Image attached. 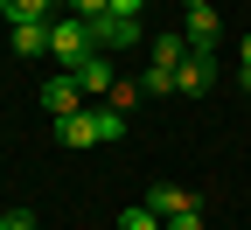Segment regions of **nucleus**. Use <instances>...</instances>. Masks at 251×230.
Listing matches in <instances>:
<instances>
[{
  "label": "nucleus",
  "instance_id": "nucleus-5",
  "mask_svg": "<svg viewBox=\"0 0 251 230\" xmlns=\"http://www.w3.org/2000/svg\"><path fill=\"white\" fill-rule=\"evenodd\" d=\"M70 77L84 84V98H105V91H119V84H112V63H105V49L77 56V63H70Z\"/></svg>",
  "mask_w": 251,
  "mask_h": 230
},
{
  "label": "nucleus",
  "instance_id": "nucleus-8",
  "mask_svg": "<svg viewBox=\"0 0 251 230\" xmlns=\"http://www.w3.org/2000/svg\"><path fill=\"white\" fill-rule=\"evenodd\" d=\"M147 209L168 223V216H181V209H196V195H188V188H175V181H161V188H147Z\"/></svg>",
  "mask_w": 251,
  "mask_h": 230
},
{
  "label": "nucleus",
  "instance_id": "nucleus-16",
  "mask_svg": "<svg viewBox=\"0 0 251 230\" xmlns=\"http://www.w3.org/2000/svg\"><path fill=\"white\" fill-rule=\"evenodd\" d=\"M0 230H35V216H28V209H14V216H0Z\"/></svg>",
  "mask_w": 251,
  "mask_h": 230
},
{
  "label": "nucleus",
  "instance_id": "nucleus-11",
  "mask_svg": "<svg viewBox=\"0 0 251 230\" xmlns=\"http://www.w3.org/2000/svg\"><path fill=\"white\" fill-rule=\"evenodd\" d=\"M181 56H188V35H153V63H161V70H175Z\"/></svg>",
  "mask_w": 251,
  "mask_h": 230
},
{
  "label": "nucleus",
  "instance_id": "nucleus-10",
  "mask_svg": "<svg viewBox=\"0 0 251 230\" xmlns=\"http://www.w3.org/2000/svg\"><path fill=\"white\" fill-rule=\"evenodd\" d=\"M14 56H49V21H35V28H14Z\"/></svg>",
  "mask_w": 251,
  "mask_h": 230
},
{
  "label": "nucleus",
  "instance_id": "nucleus-12",
  "mask_svg": "<svg viewBox=\"0 0 251 230\" xmlns=\"http://www.w3.org/2000/svg\"><path fill=\"white\" fill-rule=\"evenodd\" d=\"M140 91H147V98H168V91H175V70H161V63H147V77H140Z\"/></svg>",
  "mask_w": 251,
  "mask_h": 230
},
{
  "label": "nucleus",
  "instance_id": "nucleus-20",
  "mask_svg": "<svg viewBox=\"0 0 251 230\" xmlns=\"http://www.w3.org/2000/svg\"><path fill=\"white\" fill-rule=\"evenodd\" d=\"M244 63H251V35H244Z\"/></svg>",
  "mask_w": 251,
  "mask_h": 230
},
{
  "label": "nucleus",
  "instance_id": "nucleus-4",
  "mask_svg": "<svg viewBox=\"0 0 251 230\" xmlns=\"http://www.w3.org/2000/svg\"><path fill=\"white\" fill-rule=\"evenodd\" d=\"M98 112L105 105H84V112H70V119H56V140L63 147H98L105 133H98Z\"/></svg>",
  "mask_w": 251,
  "mask_h": 230
},
{
  "label": "nucleus",
  "instance_id": "nucleus-1",
  "mask_svg": "<svg viewBox=\"0 0 251 230\" xmlns=\"http://www.w3.org/2000/svg\"><path fill=\"white\" fill-rule=\"evenodd\" d=\"M91 49H98V35H91L84 14H56V21H49V56L77 63V56H91Z\"/></svg>",
  "mask_w": 251,
  "mask_h": 230
},
{
  "label": "nucleus",
  "instance_id": "nucleus-18",
  "mask_svg": "<svg viewBox=\"0 0 251 230\" xmlns=\"http://www.w3.org/2000/svg\"><path fill=\"white\" fill-rule=\"evenodd\" d=\"M237 84H244V91H251V63H244V70H237Z\"/></svg>",
  "mask_w": 251,
  "mask_h": 230
},
{
  "label": "nucleus",
  "instance_id": "nucleus-2",
  "mask_svg": "<svg viewBox=\"0 0 251 230\" xmlns=\"http://www.w3.org/2000/svg\"><path fill=\"white\" fill-rule=\"evenodd\" d=\"M42 112H49V119H70V112H84V84H77L70 70L42 77Z\"/></svg>",
  "mask_w": 251,
  "mask_h": 230
},
{
  "label": "nucleus",
  "instance_id": "nucleus-15",
  "mask_svg": "<svg viewBox=\"0 0 251 230\" xmlns=\"http://www.w3.org/2000/svg\"><path fill=\"white\" fill-rule=\"evenodd\" d=\"M168 230H202V209H181V216H168Z\"/></svg>",
  "mask_w": 251,
  "mask_h": 230
},
{
  "label": "nucleus",
  "instance_id": "nucleus-6",
  "mask_svg": "<svg viewBox=\"0 0 251 230\" xmlns=\"http://www.w3.org/2000/svg\"><path fill=\"white\" fill-rule=\"evenodd\" d=\"M91 35H98V49H133V42H140V21H126V14H98V21H91Z\"/></svg>",
  "mask_w": 251,
  "mask_h": 230
},
{
  "label": "nucleus",
  "instance_id": "nucleus-14",
  "mask_svg": "<svg viewBox=\"0 0 251 230\" xmlns=\"http://www.w3.org/2000/svg\"><path fill=\"white\" fill-rule=\"evenodd\" d=\"M70 14H84V21H98V14H112V0H63Z\"/></svg>",
  "mask_w": 251,
  "mask_h": 230
},
{
  "label": "nucleus",
  "instance_id": "nucleus-17",
  "mask_svg": "<svg viewBox=\"0 0 251 230\" xmlns=\"http://www.w3.org/2000/svg\"><path fill=\"white\" fill-rule=\"evenodd\" d=\"M140 7L147 0H112V14H126V21H140Z\"/></svg>",
  "mask_w": 251,
  "mask_h": 230
},
{
  "label": "nucleus",
  "instance_id": "nucleus-3",
  "mask_svg": "<svg viewBox=\"0 0 251 230\" xmlns=\"http://www.w3.org/2000/svg\"><path fill=\"white\" fill-rule=\"evenodd\" d=\"M209 84H216V56H209V49H188V56L175 63V91H188V98H202Z\"/></svg>",
  "mask_w": 251,
  "mask_h": 230
},
{
  "label": "nucleus",
  "instance_id": "nucleus-19",
  "mask_svg": "<svg viewBox=\"0 0 251 230\" xmlns=\"http://www.w3.org/2000/svg\"><path fill=\"white\" fill-rule=\"evenodd\" d=\"M181 7H209V0H181Z\"/></svg>",
  "mask_w": 251,
  "mask_h": 230
},
{
  "label": "nucleus",
  "instance_id": "nucleus-13",
  "mask_svg": "<svg viewBox=\"0 0 251 230\" xmlns=\"http://www.w3.org/2000/svg\"><path fill=\"white\" fill-rule=\"evenodd\" d=\"M119 230H168V223H161V216H153L147 203H133V209H126V216H119Z\"/></svg>",
  "mask_w": 251,
  "mask_h": 230
},
{
  "label": "nucleus",
  "instance_id": "nucleus-7",
  "mask_svg": "<svg viewBox=\"0 0 251 230\" xmlns=\"http://www.w3.org/2000/svg\"><path fill=\"white\" fill-rule=\"evenodd\" d=\"M216 35H224V14L216 7H188V49H216Z\"/></svg>",
  "mask_w": 251,
  "mask_h": 230
},
{
  "label": "nucleus",
  "instance_id": "nucleus-9",
  "mask_svg": "<svg viewBox=\"0 0 251 230\" xmlns=\"http://www.w3.org/2000/svg\"><path fill=\"white\" fill-rule=\"evenodd\" d=\"M49 7H63V0H0V14H7L14 28H35V21H49Z\"/></svg>",
  "mask_w": 251,
  "mask_h": 230
}]
</instances>
